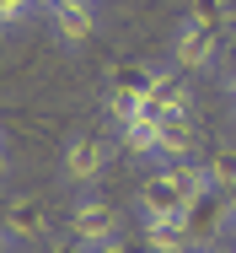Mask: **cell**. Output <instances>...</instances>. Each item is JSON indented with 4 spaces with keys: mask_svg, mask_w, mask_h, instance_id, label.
<instances>
[{
    "mask_svg": "<svg viewBox=\"0 0 236 253\" xmlns=\"http://www.w3.org/2000/svg\"><path fill=\"white\" fill-rule=\"evenodd\" d=\"M215 54H220V33L193 22V16H183V27L172 33V65L177 70H209Z\"/></svg>",
    "mask_w": 236,
    "mask_h": 253,
    "instance_id": "cell-4",
    "label": "cell"
},
{
    "mask_svg": "<svg viewBox=\"0 0 236 253\" xmlns=\"http://www.w3.org/2000/svg\"><path fill=\"white\" fill-rule=\"evenodd\" d=\"M92 253H129L124 243H107V248H92Z\"/></svg>",
    "mask_w": 236,
    "mask_h": 253,
    "instance_id": "cell-18",
    "label": "cell"
},
{
    "mask_svg": "<svg viewBox=\"0 0 236 253\" xmlns=\"http://www.w3.org/2000/svg\"><path fill=\"white\" fill-rule=\"evenodd\" d=\"M107 162H113V146H107L102 135H70L65 151H59V172H65L75 189H92L97 178L107 172Z\"/></svg>",
    "mask_w": 236,
    "mask_h": 253,
    "instance_id": "cell-2",
    "label": "cell"
},
{
    "mask_svg": "<svg viewBox=\"0 0 236 253\" xmlns=\"http://www.w3.org/2000/svg\"><path fill=\"white\" fill-rule=\"evenodd\" d=\"M193 253H215V248H209V243H199V248H193Z\"/></svg>",
    "mask_w": 236,
    "mask_h": 253,
    "instance_id": "cell-21",
    "label": "cell"
},
{
    "mask_svg": "<svg viewBox=\"0 0 236 253\" xmlns=\"http://www.w3.org/2000/svg\"><path fill=\"white\" fill-rule=\"evenodd\" d=\"M156 162H193V124H161V151Z\"/></svg>",
    "mask_w": 236,
    "mask_h": 253,
    "instance_id": "cell-10",
    "label": "cell"
},
{
    "mask_svg": "<svg viewBox=\"0 0 236 253\" xmlns=\"http://www.w3.org/2000/svg\"><path fill=\"white\" fill-rule=\"evenodd\" d=\"M209 183H215V194H226V200L236 194V146L209 156Z\"/></svg>",
    "mask_w": 236,
    "mask_h": 253,
    "instance_id": "cell-12",
    "label": "cell"
},
{
    "mask_svg": "<svg viewBox=\"0 0 236 253\" xmlns=\"http://www.w3.org/2000/svg\"><path fill=\"white\" fill-rule=\"evenodd\" d=\"M0 172H5V129H0Z\"/></svg>",
    "mask_w": 236,
    "mask_h": 253,
    "instance_id": "cell-20",
    "label": "cell"
},
{
    "mask_svg": "<svg viewBox=\"0 0 236 253\" xmlns=\"http://www.w3.org/2000/svg\"><path fill=\"white\" fill-rule=\"evenodd\" d=\"M118 146L135 156H156L161 151V124L156 119H129V124H118Z\"/></svg>",
    "mask_w": 236,
    "mask_h": 253,
    "instance_id": "cell-9",
    "label": "cell"
},
{
    "mask_svg": "<svg viewBox=\"0 0 236 253\" xmlns=\"http://www.w3.org/2000/svg\"><path fill=\"white\" fill-rule=\"evenodd\" d=\"M27 11H33V0H0V27H16Z\"/></svg>",
    "mask_w": 236,
    "mask_h": 253,
    "instance_id": "cell-14",
    "label": "cell"
},
{
    "mask_svg": "<svg viewBox=\"0 0 236 253\" xmlns=\"http://www.w3.org/2000/svg\"><path fill=\"white\" fill-rule=\"evenodd\" d=\"M231 92H236V76H231Z\"/></svg>",
    "mask_w": 236,
    "mask_h": 253,
    "instance_id": "cell-22",
    "label": "cell"
},
{
    "mask_svg": "<svg viewBox=\"0 0 236 253\" xmlns=\"http://www.w3.org/2000/svg\"><path fill=\"white\" fill-rule=\"evenodd\" d=\"M188 16L220 33V27H226V16H231V0H188Z\"/></svg>",
    "mask_w": 236,
    "mask_h": 253,
    "instance_id": "cell-13",
    "label": "cell"
},
{
    "mask_svg": "<svg viewBox=\"0 0 236 253\" xmlns=\"http://www.w3.org/2000/svg\"><path fill=\"white\" fill-rule=\"evenodd\" d=\"M167 172H172V183L188 194V205H204L215 194V183H209V162H167Z\"/></svg>",
    "mask_w": 236,
    "mask_h": 253,
    "instance_id": "cell-8",
    "label": "cell"
},
{
    "mask_svg": "<svg viewBox=\"0 0 236 253\" xmlns=\"http://www.w3.org/2000/svg\"><path fill=\"white\" fill-rule=\"evenodd\" d=\"M43 11H97V0H43Z\"/></svg>",
    "mask_w": 236,
    "mask_h": 253,
    "instance_id": "cell-15",
    "label": "cell"
},
{
    "mask_svg": "<svg viewBox=\"0 0 236 253\" xmlns=\"http://www.w3.org/2000/svg\"><path fill=\"white\" fill-rule=\"evenodd\" d=\"M118 210L107 200H97V194H81V200L70 205V237L81 243V248H107V243H118Z\"/></svg>",
    "mask_w": 236,
    "mask_h": 253,
    "instance_id": "cell-1",
    "label": "cell"
},
{
    "mask_svg": "<svg viewBox=\"0 0 236 253\" xmlns=\"http://www.w3.org/2000/svg\"><path fill=\"white\" fill-rule=\"evenodd\" d=\"M0 253H16V237H11L5 226H0Z\"/></svg>",
    "mask_w": 236,
    "mask_h": 253,
    "instance_id": "cell-17",
    "label": "cell"
},
{
    "mask_svg": "<svg viewBox=\"0 0 236 253\" xmlns=\"http://www.w3.org/2000/svg\"><path fill=\"white\" fill-rule=\"evenodd\" d=\"M226 221H231V226H236V194H231V200H226Z\"/></svg>",
    "mask_w": 236,
    "mask_h": 253,
    "instance_id": "cell-19",
    "label": "cell"
},
{
    "mask_svg": "<svg viewBox=\"0 0 236 253\" xmlns=\"http://www.w3.org/2000/svg\"><path fill=\"white\" fill-rule=\"evenodd\" d=\"M199 232L188 221H145V253H193Z\"/></svg>",
    "mask_w": 236,
    "mask_h": 253,
    "instance_id": "cell-6",
    "label": "cell"
},
{
    "mask_svg": "<svg viewBox=\"0 0 236 253\" xmlns=\"http://www.w3.org/2000/svg\"><path fill=\"white\" fill-rule=\"evenodd\" d=\"M48 253H92V248H81L75 237H48Z\"/></svg>",
    "mask_w": 236,
    "mask_h": 253,
    "instance_id": "cell-16",
    "label": "cell"
},
{
    "mask_svg": "<svg viewBox=\"0 0 236 253\" xmlns=\"http://www.w3.org/2000/svg\"><path fill=\"white\" fill-rule=\"evenodd\" d=\"M0 226H5L16 243H48V232H54V226H48V210L33 200V194L5 200V221H0Z\"/></svg>",
    "mask_w": 236,
    "mask_h": 253,
    "instance_id": "cell-5",
    "label": "cell"
},
{
    "mask_svg": "<svg viewBox=\"0 0 236 253\" xmlns=\"http://www.w3.org/2000/svg\"><path fill=\"white\" fill-rule=\"evenodd\" d=\"M48 27H54V38L65 49H81L97 33V11H48Z\"/></svg>",
    "mask_w": 236,
    "mask_h": 253,
    "instance_id": "cell-7",
    "label": "cell"
},
{
    "mask_svg": "<svg viewBox=\"0 0 236 253\" xmlns=\"http://www.w3.org/2000/svg\"><path fill=\"white\" fill-rule=\"evenodd\" d=\"M135 205H140V215H145V221H188V215H193L188 194L172 183V172H167V167H161V172H150V178L140 183Z\"/></svg>",
    "mask_w": 236,
    "mask_h": 253,
    "instance_id": "cell-3",
    "label": "cell"
},
{
    "mask_svg": "<svg viewBox=\"0 0 236 253\" xmlns=\"http://www.w3.org/2000/svg\"><path fill=\"white\" fill-rule=\"evenodd\" d=\"M156 76H161V70H150V65H140V59H129V65L113 70V92H129V97L145 102V92L156 86Z\"/></svg>",
    "mask_w": 236,
    "mask_h": 253,
    "instance_id": "cell-11",
    "label": "cell"
}]
</instances>
